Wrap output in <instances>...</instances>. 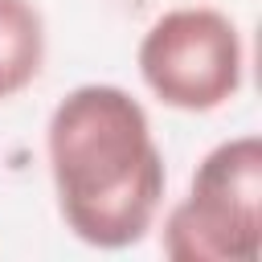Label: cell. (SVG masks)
<instances>
[{
  "mask_svg": "<svg viewBox=\"0 0 262 262\" xmlns=\"http://www.w3.org/2000/svg\"><path fill=\"white\" fill-rule=\"evenodd\" d=\"M139 78L172 111L205 115L225 106L242 90V33L205 4H184L156 16L139 41Z\"/></svg>",
  "mask_w": 262,
  "mask_h": 262,
  "instance_id": "3957f363",
  "label": "cell"
},
{
  "mask_svg": "<svg viewBox=\"0 0 262 262\" xmlns=\"http://www.w3.org/2000/svg\"><path fill=\"white\" fill-rule=\"evenodd\" d=\"M262 250V139L217 143L192 172L184 201L164 221L176 262H254Z\"/></svg>",
  "mask_w": 262,
  "mask_h": 262,
  "instance_id": "7a4b0ae2",
  "label": "cell"
},
{
  "mask_svg": "<svg viewBox=\"0 0 262 262\" xmlns=\"http://www.w3.org/2000/svg\"><path fill=\"white\" fill-rule=\"evenodd\" d=\"M45 66V20L33 0H0V102L37 82Z\"/></svg>",
  "mask_w": 262,
  "mask_h": 262,
  "instance_id": "277c9868",
  "label": "cell"
},
{
  "mask_svg": "<svg viewBox=\"0 0 262 262\" xmlns=\"http://www.w3.org/2000/svg\"><path fill=\"white\" fill-rule=\"evenodd\" d=\"M45 156L66 229L94 250L147 237L164 205V151L147 111L123 86H74L49 115Z\"/></svg>",
  "mask_w": 262,
  "mask_h": 262,
  "instance_id": "6da1fadb",
  "label": "cell"
}]
</instances>
